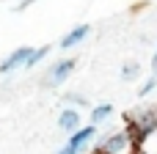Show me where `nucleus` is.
I'll return each instance as SVG.
<instances>
[{"mask_svg": "<svg viewBox=\"0 0 157 154\" xmlns=\"http://www.w3.org/2000/svg\"><path fill=\"white\" fill-rule=\"evenodd\" d=\"M124 127L130 130L135 146H141L152 132H157V105H141L124 116Z\"/></svg>", "mask_w": 157, "mask_h": 154, "instance_id": "obj_1", "label": "nucleus"}, {"mask_svg": "<svg viewBox=\"0 0 157 154\" xmlns=\"http://www.w3.org/2000/svg\"><path fill=\"white\" fill-rule=\"evenodd\" d=\"M94 152L97 154H138V146H135L130 130L127 127H119V130H110L102 138H97Z\"/></svg>", "mask_w": 157, "mask_h": 154, "instance_id": "obj_2", "label": "nucleus"}, {"mask_svg": "<svg viewBox=\"0 0 157 154\" xmlns=\"http://www.w3.org/2000/svg\"><path fill=\"white\" fill-rule=\"evenodd\" d=\"M75 69H77V58H58V61H52V63L47 66V72H44V77H41V85H44V88H61V85L72 77Z\"/></svg>", "mask_w": 157, "mask_h": 154, "instance_id": "obj_3", "label": "nucleus"}, {"mask_svg": "<svg viewBox=\"0 0 157 154\" xmlns=\"http://www.w3.org/2000/svg\"><path fill=\"white\" fill-rule=\"evenodd\" d=\"M97 130H99V127H94V124H83V127H77L75 132H69L66 146H72V149H77V152L83 154L88 146H91V141H97Z\"/></svg>", "mask_w": 157, "mask_h": 154, "instance_id": "obj_4", "label": "nucleus"}, {"mask_svg": "<svg viewBox=\"0 0 157 154\" xmlns=\"http://www.w3.org/2000/svg\"><path fill=\"white\" fill-rule=\"evenodd\" d=\"M88 33H91V25L88 22H80V25H75L72 30H66L63 36H61V41H58V47L63 50V52H69V50H75V47H80L86 39H88Z\"/></svg>", "mask_w": 157, "mask_h": 154, "instance_id": "obj_5", "label": "nucleus"}, {"mask_svg": "<svg viewBox=\"0 0 157 154\" xmlns=\"http://www.w3.org/2000/svg\"><path fill=\"white\" fill-rule=\"evenodd\" d=\"M30 50H33V47H17V50H11V52L0 61V74H14V72L25 69V61H28Z\"/></svg>", "mask_w": 157, "mask_h": 154, "instance_id": "obj_6", "label": "nucleus"}, {"mask_svg": "<svg viewBox=\"0 0 157 154\" xmlns=\"http://www.w3.org/2000/svg\"><path fill=\"white\" fill-rule=\"evenodd\" d=\"M77 127H83V116H80V110H77V107L66 105V107L61 110V116H58V130L69 135V132H75Z\"/></svg>", "mask_w": 157, "mask_h": 154, "instance_id": "obj_7", "label": "nucleus"}, {"mask_svg": "<svg viewBox=\"0 0 157 154\" xmlns=\"http://www.w3.org/2000/svg\"><path fill=\"white\" fill-rule=\"evenodd\" d=\"M110 118H113V105H110V102H99V105H94L91 113H88V124H94V127H102V124H108Z\"/></svg>", "mask_w": 157, "mask_h": 154, "instance_id": "obj_8", "label": "nucleus"}, {"mask_svg": "<svg viewBox=\"0 0 157 154\" xmlns=\"http://www.w3.org/2000/svg\"><path fill=\"white\" fill-rule=\"evenodd\" d=\"M50 52H52V47H50V44L33 47V50H30V55H28V61H25V69H36V66H39V63H41Z\"/></svg>", "mask_w": 157, "mask_h": 154, "instance_id": "obj_9", "label": "nucleus"}, {"mask_svg": "<svg viewBox=\"0 0 157 154\" xmlns=\"http://www.w3.org/2000/svg\"><path fill=\"white\" fill-rule=\"evenodd\" d=\"M119 74H121V80H124V83L138 80V77H141V61H124Z\"/></svg>", "mask_w": 157, "mask_h": 154, "instance_id": "obj_10", "label": "nucleus"}, {"mask_svg": "<svg viewBox=\"0 0 157 154\" xmlns=\"http://www.w3.org/2000/svg\"><path fill=\"white\" fill-rule=\"evenodd\" d=\"M155 88H157V74H152L149 80L141 83V88H138V99H146L149 94H155Z\"/></svg>", "mask_w": 157, "mask_h": 154, "instance_id": "obj_11", "label": "nucleus"}, {"mask_svg": "<svg viewBox=\"0 0 157 154\" xmlns=\"http://www.w3.org/2000/svg\"><path fill=\"white\" fill-rule=\"evenodd\" d=\"M63 102H66V105H72V107H77V110H80V107H88V99H86L83 94H72V91H69V94H63Z\"/></svg>", "mask_w": 157, "mask_h": 154, "instance_id": "obj_12", "label": "nucleus"}, {"mask_svg": "<svg viewBox=\"0 0 157 154\" xmlns=\"http://www.w3.org/2000/svg\"><path fill=\"white\" fill-rule=\"evenodd\" d=\"M33 3H39V0H19V6H17V11H25V8H30Z\"/></svg>", "mask_w": 157, "mask_h": 154, "instance_id": "obj_13", "label": "nucleus"}, {"mask_svg": "<svg viewBox=\"0 0 157 154\" xmlns=\"http://www.w3.org/2000/svg\"><path fill=\"white\" fill-rule=\"evenodd\" d=\"M152 72H157V50L152 52Z\"/></svg>", "mask_w": 157, "mask_h": 154, "instance_id": "obj_14", "label": "nucleus"}, {"mask_svg": "<svg viewBox=\"0 0 157 154\" xmlns=\"http://www.w3.org/2000/svg\"><path fill=\"white\" fill-rule=\"evenodd\" d=\"M155 74H157V72H155Z\"/></svg>", "mask_w": 157, "mask_h": 154, "instance_id": "obj_15", "label": "nucleus"}]
</instances>
